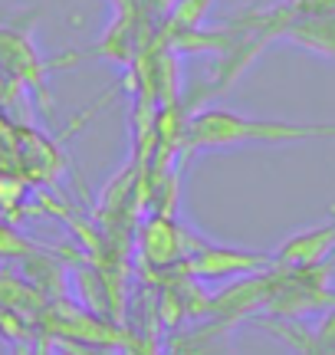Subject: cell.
Wrapping results in <instances>:
<instances>
[{"label": "cell", "mask_w": 335, "mask_h": 355, "mask_svg": "<svg viewBox=\"0 0 335 355\" xmlns=\"http://www.w3.org/2000/svg\"><path fill=\"white\" fill-rule=\"evenodd\" d=\"M335 139V122H280V119H253L233 109L207 105L188 115L181 152H217L233 145H289V141Z\"/></svg>", "instance_id": "cell-1"}, {"label": "cell", "mask_w": 335, "mask_h": 355, "mask_svg": "<svg viewBox=\"0 0 335 355\" xmlns=\"http://www.w3.org/2000/svg\"><path fill=\"white\" fill-rule=\"evenodd\" d=\"M33 20H26L24 13H0V73L17 79L20 86L33 89L43 109L53 112L50 92H46V73L50 63L37 53L33 33H30Z\"/></svg>", "instance_id": "cell-2"}, {"label": "cell", "mask_w": 335, "mask_h": 355, "mask_svg": "<svg viewBox=\"0 0 335 355\" xmlns=\"http://www.w3.org/2000/svg\"><path fill=\"white\" fill-rule=\"evenodd\" d=\"M273 266V254H253V250H230V247H214L194 237L188 257L174 270L194 279H227V277H246Z\"/></svg>", "instance_id": "cell-3"}, {"label": "cell", "mask_w": 335, "mask_h": 355, "mask_svg": "<svg viewBox=\"0 0 335 355\" xmlns=\"http://www.w3.org/2000/svg\"><path fill=\"white\" fill-rule=\"evenodd\" d=\"M283 40L296 43L302 50H312L319 56H332L335 60V7L332 10L289 17V24L283 26Z\"/></svg>", "instance_id": "cell-4"}, {"label": "cell", "mask_w": 335, "mask_h": 355, "mask_svg": "<svg viewBox=\"0 0 335 355\" xmlns=\"http://www.w3.org/2000/svg\"><path fill=\"white\" fill-rule=\"evenodd\" d=\"M329 254H335V224H323V227H312L306 234L289 237L273 254V260L289 266H309V263H323Z\"/></svg>", "instance_id": "cell-5"}, {"label": "cell", "mask_w": 335, "mask_h": 355, "mask_svg": "<svg viewBox=\"0 0 335 355\" xmlns=\"http://www.w3.org/2000/svg\"><path fill=\"white\" fill-rule=\"evenodd\" d=\"M266 329H273V336H280L296 355H335V309L312 332H293L286 319L266 322Z\"/></svg>", "instance_id": "cell-6"}, {"label": "cell", "mask_w": 335, "mask_h": 355, "mask_svg": "<svg viewBox=\"0 0 335 355\" xmlns=\"http://www.w3.org/2000/svg\"><path fill=\"white\" fill-rule=\"evenodd\" d=\"M13 254H30V241H24L17 230L0 220V257H13Z\"/></svg>", "instance_id": "cell-7"}, {"label": "cell", "mask_w": 335, "mask_h": 355, "mask_svg": "<svg viewBox=\"0 0 335 355\" xmlns=\"http://www.w3.org/2000/svg\"><path fill=\"white\" fill-rule=\"evenodd\" d=\"M138 3H142V10L148 13V17L161 20V17H165V13L171 10V3H174V0H138Z\"/></svg>", "instance_id": "cell-8"}]
</instances>
